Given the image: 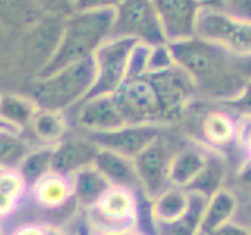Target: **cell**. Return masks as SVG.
I'll list each match as a JSON object with an SVG mask.
<instances>
[{
	"label": "cell",
	"instance_id": "obj_23",
	"mask_svg": "<svg viewBox=\"0 0 251 235\" xmlns=\"http://www.w3.org/2000/svg\"><path fill=\"white\" fill-rule=\"evenodd\" d=\"M38 110V105L31 97H24L19 94H2L0 99V118L21 132L24 127L30 125Z\"/></svg>",
	"mask_w": 251,
	"mask_h": 235
},
{
	"label": "cell",
	"instance_id": "obj_16",
	"mask_svg": "<svg viewBox=\"0 0 251 235\" xmlns=\"http://www.w3.org/2000/svg\"><path fill=\"white\" fill-rule=\"evenodd\" d=\"M93 164L104 174V177L112 184V187L124 188V190H129L132 193L143 190L135 163H133L132 159L99 147V152Z\"/></svg>",
	"mask_w": 251,
	"mask_h": 235
},
{
	"label": "cell",
	"instance_id": "obj_10",
	"mask_svg": "<svg viewBox=\"0 0 251 235\" xmlns=\"http://www.w3.org/2000/svg\"><path fill=\"white\" fill-rule=\"evenodd\" d=\"M163 127L155 124H126L120 129L107 132H88V138L100 149L113 151L127 159L135 157L162 135Z\"/></svg>",
	"mask_w": 251,
	"mask_h": 235
},
{
	"label": "cell",
	"instance_id": "obj_25",
	"mask_svg": "<svg viewBox=\"0 0 251 235\" xmlns=\"http://www.w3.org/2000/svg\"><path fill=\"white\" fill-rule=\"evenodd\" d=\"M190 202V191L184 187L171 185L154 199L157 221H175L184 213Z\"/></svg>",
	"mask_w": 251,
	"mask_h": 235
},
{
	"label": "cell",
	"instance_id": "obj_2",
	"mask_svg": "<svg viewBox=\"0 0 251 235\" xmlns=\"http://www.w3.org/2000/svg\"><path fill=\"white\" fill-rule=\"evenodd\" d=\"M173 61L192 78L195 91L204 97L229 100L239 96L248 80L242 74L239 57L198 36L168 43Z\"/></svg>",
	"mask_w": 251,
	"mask_h": 235
},
{
	"label": "cell",
	"instance_id": "obj_27",
	"mask_svg": "<svg viewBox=\"0 0 251 235\" xmlns=\"http://www.w3.org/2000/svg\"><path fill=\"white\" fill-rule=\"evenodd\" d=\"M30 127L36 138L44 141V143L57 144L60 143V140H63V135L66 132V121L61 112L39 108L30 122Z\"/></svg>",
	"mask_w": 251,
	"mask_h": 235
},
{
	"label": "cell",
	"instance_id": "obj_40",
	"mask_svg": "<svg viewBox=\"0 0 251 235\" xmlns=\"http://www.w3.org/2000/svg\"><path fill=\"white\" fill-rule=\"evenodd\" d=\"M237 138H242V143L245 146L248 157L251 159V118H247L245 122H243V129L239 130Z\"/></svg>",
	"mask_w": 251,
	"mask_h": 235
},
{
	"label": "cell",
	"instance_id": "obj_35",
	"mask_svg": "<svg viewBox=\"0 0 251 235\" xmlns=\"http://www.w3.org/2000/svg\"><path fill=\"white\" fill-rule=\"evenodd\" d=\"M124 0H77L75 11L91 10H116Z\"/></svg>",
	"mask_w": 251,
	"mask_h": 235
},
{
	"label": "cell",
	"instance_id": "obj_32",
	"mask_svg": "<svg viewBox=\"0 0 251 235\" xmlns=\"http://www.w3.org/2000/svg\"><path fill=\"white\" fill-rule=\"evenodd\" d=\"M44 14H57V16H71L75 13L77 0H35Z\"/></svg>",
	"mask_w": 251,
	"mask_h": 235
},
{
	"label": "cell",
	"instance_id": "obj_39",
	"mask_svg": "<svg viewBox=\"0 0 251 235\" xmlns=\"http://www.w3.org/2000/svg\"><path fill=\"white\" fill-rule=\"evenodd\" d=\"M21 204L22 202H19V201L10 198V196L0 193V221H3V219L13 216L16 212H18Z\"/></svg>",
	"mask_w": 251,
	"mask_h": 235
},
{
	"label": "cell",
	"instance_id": "obj_41",
	"mask_svg": "<svg viewBox=\"0 0 251 235\" xmlns=\"http://www.w3.org/2000/svg\"><path fill=\"white\" fill-rule=\"evenodd\" d=\"M8 65H10V47L5 43L3 36L0 35V77L5 74Z\"/></svg>",
	"mask_w": 251,
	"mask_h": 235
},
{
	"label": "cell",
	"instance_id": "obj_14",
	"mask_svg": "<svg viewBox=\"0 0 251 235\" xmlns=\"http://www.w3.org/2000/svg\"><path fill=\"white\" fill-rule=\"evenodd\" d=\"M77 124L88 132H107L126 125L113 94L96 96L77 104Z\"/></svg>",
	"mask_w": 251,
	"mask_h": 235
},
{
	"label": "cell",
	"instance_id": "obj_31",
	"mask_svg": "<svg viewBox=\"0 0 251 235\" xmlns=\"http://www.w3.org/2000/svg\"><path fill=\"white\" fill-rule=\"evenodd\" d=\"M232 187L234 188H229V190L235 194V193H240L243 199H247L251 196V159L248 157V159L243 162L237 172H235V176H234V180H232Z\"/></svg>",
	"mask_w": 251,
	"mask_h": 235
},
{
	"label": "cell",
	"instance_id": "obj_22",
	"mask_svg": "<svg viewBox=\"0 0 251 235\" xmlns=\"http://www.w3.org/2000/svg\"><path fill=\"white\" fill-rule=\"evenodd\" d=\"M239 206V199L229 188H222L214 196H210L204 210L202 221H201V234L207 235L209 232L215 231L217 227L223 226L225 223L231 221L235 210Z\"/></svg>",
	"mask_w": 251,
	"mask_h": 235
},
{
	"label": "cell",
	"instance_id": "obj_38",
	"mask_svg": "<svg viewBox=\"0 0 251 235\" xmlns=\"http://www.w3.org/2000/svg\"><path fill=\"white\" fill-rule=\"evenodd\" d=\"M207 235H251V232L247 229V227H243L242 224L235 223L231 219V221H227L223 226L217 227L215 231L209 232Z\"/></svg>",
	"mask_w": 251,
	"mask_h": 235
},
{
	"label": "cell",
	"instance_id": "obj_26",
	"mask_svg": "<svg viewBox=\"0 0 251 235\" xmlns=\"http://www.w3.org/2000/svg\"><path fill=\"white\" fill-rule=\"evenodd\" d=\"M55 144H49L39 149H31L25 155V159L19 164L18 171L22 179L25 180L27 188L33 187L39 179H43L52 171V157H53Z\"/></svg>",
	"mask_w": 251,
	"mask_h": 235
},
{
	"label": "cell",
	"instance_id": "obj_11",
	"mask_svg": "<svg viewBox=\"0 0 251 235\" xmlns=\"http://www.w3.org/2000/svg\"><path fill=\"white\" fill-rule=\"evenodd\" d=\"M152 3L167 44L196 35V21L204 6L202 0H152Z\"/></svg>",
	"mask_w": 251,
	"mask_h": 235
},
{
	"label": "cell",
	"instance_id": "obj_48",
	"mask_svg": "<svg viewBox=\"0 0 251 235\" xmlns=\"http://www.w3.org/2000/svg\"><path fill=\"white\" fill-rule=\"evenodd\" d=\"M200 235H204V234H200Z\"/></svg>",
	"mask_w": 251,
	"mask_h": 235
},
{
	"label": "cell",
	"instance_id": "obj_44",
	"mask_svg": "<svg viewBox=\"0 0 251 235\" xmlns=\"http://www.w3.org/2000/svg\"><path fill=\"white\" fill-rule=\"evenodd\" d=\"M75 235H94L93 229L90 227L88 221H86V218L80 219V221L77 223V227H75Z\"/></svg>",
	"mask_w": 251,
	"mask_h": 235
},
{
	"label": "cell",
	"instance_id": "obj_9",
	"mask_svg": "<svg viewBox=\"0 0 251 235\" xmlns=\"http://www.w3.org/2000/svg\"><path fill=\"white\" fill-rule=\"evenodd\" d=\"M93 232L98 235L133 231L135 221V193L112 187L85 213Z\"/></svg>",
	"mask_w": 251,
	"mask_h": 235
},
{
	"label": "cell",
	"instance_id": "obj_33",
	"mask_svg": "<svg viewBox=\"0 0 251 235\" xmlns=\"http://www.w3.org/2000/svg\"><path fill=\"white\" fill-rule=\"evenodd\" d=\"M222 104L227 108H231L235 113H240L245 118H251V82L247 83V86L242 90L239 96H235L234 99L229 100H223Z\"/></svg>",
	"mask_w": 251,
	"mask_h": 235
},
{
	"label": "cell",
	"instance_id": "obj_42",
	"mask_svg": "<svg viewBox=\"0 0 251 235\" xmlns=\"http://www.w3.org/2000/svg\"><path fill=\"white\" fill-rule=\"evenodd\" d=\"M46 235H75V229L69 231L63 224L47 221V224H46Z\"/></svg>",
	"mask_w": 251,
	"mask_h": 235
},
{
	"label": "cell",
	"instance_id": "obj_4",
	"mask_svg": "<svg viewBox=\"0 0 251 235\" xmlns=\"http://www.w3.org/2000/svg\"><path fill=\"white\" fill-rule=\"evenodd\" d=\"M96 69L93 57L77 61L47 77L38 78L31 91V99L38 108L63 112L77 105L94 83Z\"/></svg>",
	"mask_w": 251,
	"mask_h": 235
},
{
	"label": "cell",
	"instance_id": "obj_47",
	"mask_svg": "<svg viewBox=\"0 0 251 235\" xmlns=\"http://www.w3.org/2000/svg\"><path fill=\"white\" fill-rule=\"evenodd\" d=\"M0 99H2V94H0Z\"/></svg>",
	"mask_w": 251,
	"mask_h": 235
},
{
	"label": "cell",
	"instance_id": "obj_12",
	"mask_svg": "<svg viewBox=\"0 0 251 235\" xmlns=\"http://www.w3.org/2000/svg\"><path fill=\"white\" fill-rule=\"evenodd\" d=\"M171 157L170 149L160 135L133 159L140 182L149 198L155 199L171 187L168 177Z\"/></svg>",
	"mask_w": 251,
	"mask_h": 235
},
{
	"label": "cell",
	"instance_id": "obj_28",
	"mask_svg": "<svg viewBox=\"0 0 251 235\" xmlns=\"http://www.w3.org/2000/svg\"><path fill=\"white\" fill-rule=\"evenodd\" d=\"M31 151L22 132L0 130V168L18 169L25 155Z\"/></svg>",
	"mask_w": 251,
	"mask_h": 235
},
{
	"label": "cell",
	"instance_id": "obj_43",
	"mask_svg": "<svg viewBox=\"0 0 251 235\" xmlns=\"http://www.w3.org/2000/svg\"><path fill=\"white\" fill-rule=\"evenodd\" d=\"M239 66H240L242 74L247 77V80L251 82V55L239 57Z\"/></svg>",
	"mask_w": 251,
	"mask_h": 235
},
{
	"label": "cell",
	"instance_id": "obj_7",
	"mask_svg": "<svg viewBox=\"0 0 251 235\" xmlns=\"http://www.w3.org/2000/svg\"><path fill=\"white\" fill-rule=\"evenodd\" d=\"M237 57L251 55V21L239 19L217 6L204 5L196 21V35Z\"/></svg>",
	"mask_w": 251,
	"mask_h": 235
},
{
	"label": "cell",
	"instance_id": "obj_13",
	"mask_svg": "<svg viewBox=\"0 0 251 235\" xmlns=\"http://www.w3.org/2000/svg\"><path fill=\"white\" fill-rule=\"evenodd\" d=\"M27 196H30V199L35 202L39 210L47 212V213L78 207L77 201L74 199L73 179L53 171L28 188Z\"/></svg>",
	"mask_w": 251,
	"mask_h": 235
},
{
	"label": "cell",
	"instance_id": "obj_15",
	"mask_svg": "<svg viewBox=\"0 0 251 235\" xmlns=\"http://www.w3.org/2000/svg\"><path fill=\"white\" fill-rule=\"evenodd\" d=\"M99 147L86 138L65 140L55 144L52 157V171L71 177L78 169L93 164Z\"/></svg>",
	"mask_w": 251,
	"mask_h": 235
},
{
	"label": "cell",
	"instance_id": "obj_17",
	"mask_svg": "<svg viewBox=\"0 0 251 235\" xmlns=\"http://www.w3.org/2000/svg\"><path fill=\"white\" fill-rule=\"evenodd\" d=\"M71 179H73L74 199L77 201L78 207L85 210L93 207L112 188V184L94 164L78 169L75 174L71 176Z\"/></svg>",
	"mask_w": 251,
	"mask_h": 235
},
{
	"label": "cell",
	"instance_id": "obj_21",
	"mask_svg": "<svg viewBox=\"0 0 251 235\" xmlns=\"http://www.w3.org/2000/svg\"><path fill=\"white\" fill-rule=\"evenodd\" d=\"M227 180V166L226 160L217 152H209L207 162L204 164V168L200 171V174L196 176L190 184L185 187V190L200 193L206 198L214 196L217 191L226 187Z\"/></svg>",
	"mask_w": 251,
	"mask_h": 235
},
{
	"label": "cell",
	"instance_id": "obj_49",
	"mask_svg": "<svg viewBox=\"0 0 251 235\" xmlns=\"http://www.w3.org/2000/svg\"><path fill=\"white\" fill-rule=\"evenodd\" d=\"M0 171H2V168H0Z\"/></svg>",
	"mask_w": 251,
	"mask_h": 235
},
{
	"label": "cell",
	"instance_id": "obj_3",
	"mask_svg": "<svg viewBox=\"0 0 251 235\" xmlns=\"http://www.w3.org/2000/svg\"><path fill=\"white\" fill-rule=\"evenodd\" d=\"M113 22L115 10L75 11L68 16L58 49L36 78L47 77L73 63L93 57L112 35Z\"/></svg>",
	"mask_w": 251,
	"mask_h": 235
},
{
	"label": "cell",
	"instance_id": "obj_24",
	"mask_svg": "<svg viewBox=\"0 0 251 235\" xmlns=\"http://www.w3.org/2000/svg\"><path fill=\"white\" fill-rule=\"evenodd\" d=\"M201 132L210 144L227 146L237 138L239 129L232 118L223 112H212L202 119Z\"/></svg>",
	"mask_w": 251,
	"mask_h": 235
},
{
	"label": "cell",
	"instance_id": "obj_34",
	"mask_svg": "<svg viewBox=\"0 0 251 235\" xmlns=\"http://www.w3.org/2000/svg\"><path fill=\"white\" fill-rule=\"evenodd\" d=\"M218 8L239 19L251 21V0H218Z\"/></svg>",
	"mask_w": 251,
	"mask_h": 235
},
{
	"label": "cell",
	"instance_id": "obj_5",
	"mask_svg": "<svg viewBox=\"0 0 251 235\" xmlns=\"http://www.w3.org/2000/svg\"><path fill=\"white\" fill-rule=\"evenodd\" d=\"M65 22V16L44 14L33 25L22 30L24 35L16 49V63L22 70L38 77L58 49Z\"/></svg>",
	"mask_w": 251,
	"mask_h": 235
},
{
	"label": "cell",
	"instance_id": "obj_29",
	"mask_svg": "<svg viewBox=\"0 0 251 235\" xmlns=\"http://www.w3.org/2000/svg\"><path fill=\"white\" fill-rule=\"evenodd\" d=\"M159 221L154 212V199L145 190L135 191V221L133 231L140 235H159Z\"/></svg>",
	"mask_w": 251,
	"mask_h": 235
},
{
	"label": "cell",
	"instance_id": "obj_20",
	"mask_svg": "<svg viewBox=\"0 0 251 235\" xmlns=\"http://www.w3.org/2000/svg\"><path fill=\"white\" fill-rule=\"evenodd\" d=\"M44 16L35 0H0V27L25 30Z\"/></svg>",
	"mask_w": 251,
	"mask_h": 235
},
{
	"label": "cell",
	"instance_id": "obj_6",
	"mask_svg": "<svg viewBox=\"0 0 251 235\" xmlns=\"http://www.w3.org/2000/svg\"><path fill=\"white\" fill-rule=\"evenodd\" d=\"M137 44V39L132 38H108L94 52L93 60L96 77H94L91 90L82 100L96 96H105V94H115L120 90V86L129 75L130 57Z\"/></svg>",
	"mask_w": 251,
	"mask_h": 235
},
{
	"label": "cell",
	"instance_id": "obj_36",
	"mask_svg": "<svg viewBox=\"0 0 251 235\" xmlns=\"http://www.w3.org/2000/svg\"><path fill=\"white\" fill-rule=\"evenodd\" d=\"M47 221H24L16 224L10 235H46Z\"/></svg>",
	"mask_w": 251,
	"mask_h": 235
},
{
	"label": "cell",
	"instance_id": "obj_46",
	"mask_svg": "<svg viewBox=\"0 0 251 235\" xmlns=\"http://www.w3.org/2000/svg\"><path fill=\"white\" fill-rule=\"evenodd\" d=\"M102 235H140L135 231H124V232H113V234H102Z\"/></svg>",
	"mask_w": 251,
	"mask_h": 235
},
{
	"label": "cell",
	"instance_id": "obj_1",
	"mask_svg": "<svg viewBox=\"0 0 251 235\" xmlns=\"http://www.w3.org/2000/svg\"><path fill=\"white\" fill-rule=\"evenodd\" d=\"M187 72L176 63L126 78L113 97L126 124L162 125L177 121L195 94Z\"/></svg>",
	"mask_w": 251,
	"mask_h": 235
},
{
	"label": "cell",
	"instance_id": "obj_30",
	"mask_svg": "<svg viewBox=\"0 0 251 235\" xmlns=\"http://www.w3.org/2000/svg\"><path fill=\"white\" fill-rule=\"evenodd\" d=\"M0 193L10 196V198L19 202H24V199L27 198L28 188L18 169L0 171Z\"/></svg>",
	"mask_w": 251,
	"mask_h": 235
},
{
	"label": "cell",
	"instance_id": "obj_45",
	"mask_svg": "<svg viewBox=\"0 0 251 235\" xmlns=\"http://www.w3.org/2000/svg\"><path fill=\"white\" fill-rule=\"evenodd\" d=\"M0 130H18V132H21L19 129H16L14 125H11L10 122H6L5 119H2V118H0Z\"/></svg>",
	"mask_w": 251,
	"mask_h": 235
},
{
	"label": "cell",
	"instance_id": "obj_18",
	"mask_svg": "<svg viewBox=\"0 0 251 235\" xmlns=\"http://www.w3.org/2000/svg\"><path fill=\"white\" fill-rule=\"evenodd\" d=\"M209 152L200 147H184L171 157L168 177L171 185L187 187L200 174L207 162Z\"/></svg>",
	"mask_w": 251,
	"mask_h": 235
},
{
	"label": "cell",
	"instance_id": "obj_8",
	"mask_svg": "<svg viewBox=\"0 0 251 235\" xmlns=\"http://www.w3.org/2000/svg\"><path fill=\"white\" fill-rule=\"evenodd\" d=\"M110 38H132L148 46L167 44L152 0H124L115 10Z\"/></svg>",
	"mask_w": 251,
	"mask_h": 235
},
{
	"label": "cell",
	"instance_id": "obj_37",
	"mask_svg": "<svg viewBox=\"0 0 251 235\" xmlns=\"http://www.w3.org/2000/svg\"><path fill=\"white\" fill-rule=\"evenodd\" d=\"M232 221L242 224L251 232V196L243 201H239V206L232 216Z\"/></svg>",
	"mask_w": 251,
	"mask_h": 235
},
{
	"label": "cell",
	"instance_id": "obj_19",
	"mask_svg": "<svg viewBox=\"0 0 251 235\" xmlns=\"http://www.w3.org/2000/svg\"><path fill=\"white\" fill-rule=\"evenodd\" d=\"M207 199L200 193L190 191L187 210L175 221H159V235H200Z\"/></svg>",
	"mask_w": 251,
	"mask_h": 235
}]
</instances>
